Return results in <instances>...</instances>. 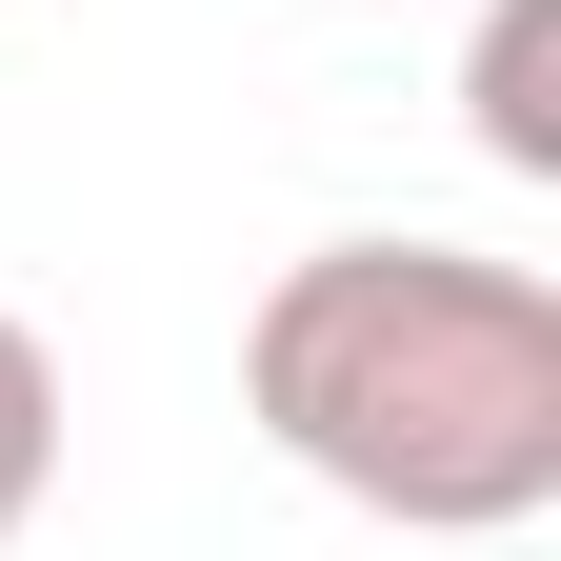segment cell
I'll return each mask as SVG.
<instances>
[{
	"label": "cell",
	"instance_id": "6da1fadb",
	"mask_svg": "<svg viewBox=\"0 0 561 561\" xmlns=\"http://www.w3.org/2000/svg\"><path fill=\"white\" fill-rule=\"evenodd\" d=\"M241 421L401 541H522L561 502V280L502 241H301L241 321Z\"/></svg>",
	"mask_w": 561,
	"mask_h": 561
},
{
	"label": "cell",
	"instance_id": "7a4b0ae2",
	"mask_svg": "<svg viewBox=\"0 0 561 561\" xmlns=\"http://www.w3.org/2000/svg\"><path fill=\"white\" fill-rule=\"evenodd\" d=\"M461 121H481V161H502V181H561V0H481Z\"/></svg>",
	"mask_w": 561,
	"mask_h": 561
},
{
	"label": "cell",
	"instance_id": "3957f363",
	"mask_svg": "<svg viewBox=\"0 0 561 561\" xmlns=\"http://www.w3.org/2000/svg\"><path fill=\"white\" fill-rule=\"evenodd\" d=\"M60 421H81V401H60V341H41L21 301H0V541H21V522L60 502Z\"/></svg>",
	"mask_w": 561,
	"mask_h": 561
}]
</instances>
